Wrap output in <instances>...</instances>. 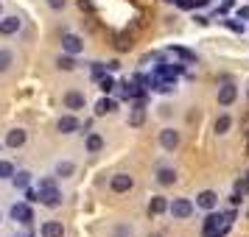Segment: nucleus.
<instances>
[{
  "label": "nucleus",
  "instance_id": "nucleus-25",
  "mask_svg": "<svg viewBox=\"0 0 249 237\" xmlns=\"http://www.w3.org/2000/svg\"><path fill=\"white\" fill-rule=\"evenodd\" d=\"M56 67L59 70H76V59L70 56V53H65V56L56 59Z\"/></svg>",
  "mask_w": 249,
  "mask_h": 237
},
{
  "label": "nucleus",
  "instance_id": "nucleus-28",
  "mask_svg": "<svg viewBox=\"0 0 249 237\" xmlns=\"http://www.w3.org/2000/svg\"><path fill=\"white\" fill-rule=\"evenodd\" d=\"M115 47H118V50H129V47H132V39H129L126 34H118V39H115Z\"/></svg>",
  "mask_w": 249,
  "mask_h": 237
},
{
  "label": "nucleus",
  "instance_id": "nucleus-38",
  "mask_svg": "<svg viewBox=\"0 0 249 237\" xmlns=\"http://www.w3.org/2000/svg\"><path fill=\"white\" fill-rule=\"evenodd\" d=\"M151 237H162V235H151Z\"/></svg>",
  "mask_w": 249,
  "mask_h": 237
},
{
  "label": "nucleus",
  "instance_id": "nucleus-15",
  "mask_svg": "<svg viewBox=\"0 0 249 237\" xmlns=\"http://www.w3.org/2000/svg\"><path fill=\"white\" fill-rule=\"evenodd\" d=\"M73 173H76V165L68 162V159H62V162L53 165V176H56V179H68V176H73Z\"/></svg>",
  "mask_w": 249,
  "mask_h": 237
},
{
  "label": "nucleus",
  "instance_id": "nucleus-14",
  "mask_svg": "<svg viewBox=\"0 0 249 237\" xmlns=\"http://www.w3.org/2000/svg\"><path fill=\"white\" fill-rule=\"evenodd\" d=\"M235 95H238L235 87L227 81V84H221V90H218V95H215V98H218V103H221V106H230V103L235 101Z\"/></svg>",
  "mask_w": 249,
  "mask_h": 237
},
{
  "label": "nucleus",
  "instance_id": "nucleus-30",
  "mask_svg": "<svg viewBox=\"0 0 249 237\" xmlns=\"http://www.w3.org/2000/svg\"><path fill=\"white\" fill-rule=\"evenodd\" d=\"M48 6H51L53 12H59V9H65V6H68V0H48Z\"/></svg>",
  "mask_w": 249,
  "mask_h": 237
},
{
  "label": "nucleus",
  "instance_id": "nucleus-8",
  "mask_svg": "<svg viewBox=\"0 0 249 237\" xmlns=\"http://www.w3.org/2000/svg\"><path fill=\"white\" fill-rule=\"evenodd\" d=\"M160 145L165 148V151L179 148V131H177V128H162V131H160Z\"/></svg>",
  "mask_w": 249,
  "mask_h": 237
},
{
  "label": "nucleus",
  "instance_id": "nucleus-27",
  "mask_svg": "<svg viewBox=\"0 0 249 237\" xmlns=\"http://www.w3.org/2000/svg\"><path fill=\"white\" fill-rule=\"evenodd\" d=\"M171 50H174V53H177V56L179 59H185V62H196V53H191V50H185V47H171Z\"/></svg>",
  "mask_w": 249,
  "mask_h": 237
},
{
  "label": "nucleus",
  "instance_id": "nucleus-4",
  "mask_svg": "<svg viewBox=\"0 0 249 237\" xmlns=\"http://www.w3.org/2000/svg\"><path fill=\"white\" fill-rule=\"evenodd\" d=\"M39 204H42V206H51V209L62 206V190H59L56 184H53V187H42V190H39Z\"/></svg>",
  "mask_w": 249,
  "mask_h": 237
},
{
  "label": "nucleus",
  "instance_id": "nucleus-34",
  "mask_svg": "<svg viewBox=\"0 0 249 237\" xmlns=\"http://www.w3.org/2000/svg\"><path fill=\"white\" fill-rule=\"evenodd\" d=\"M244 179H247V181H249V170H247V173H244Z\"/></svg>",
  "mask_w": 249,
  "mask_h": 237
},
{
  "label": "nucleus",
  "instance_id": "nucleus-39",
  "mask_svg": "<svg viewBox=\"0 0 249 237\" xmlns=\"http://www.w3.org/2000/svg\"><path fill=\"white\" fill-rule=\"evenodd\" d=\"M247 154H249V145H247Z\"/></svg>",
  "mask_w": 249,
  "mask_h": 237
},
{
  "label": "nucleus",
  "instance_id": "nucleus-19",
  "mask_svg": "<svg viewBox=\"0 0 249 237\" xmlns=\"http://www.w3.org/2000/svg\"><path fill=\"white\" fill-rule=\"evenodd\" d=\"M31 179H34V176H31L28 170H17V173L12 176V184L17 187V190H28V184H31Z\"/></svg>",
  "mask_w": 249,
  "mask_h": 237
},
{
  "label": "nucleus",
  "instance_id": "nucleus-22",
  "mask_svg": "<svg viewBox=\"0 0 249 237\" xmlns=\"http://www.w3.org/2000/svg\"><path fill=\"white\" fill-rule=\"evenodd\" d=\"M14 173H17V170H14L12 162H9V159H0V181H12Z\"/></svg>",
  "mask_w": 249,
  "mask_h": 237
},
{
  "label": "nucleus",
  "instance_id": "nucleus-12",
  "mask_svg": "<svg viewBox=\"0 0 249 237\" xmlns=\"http://www.w3.org/2000/svg\"><path fill=\"white\" fill-rule=\"evenodd\" d=\"M154 179H157L162 187H171V184L177 181V170L168 168V165H162V168H157V176H154Z\"/></svg>",
  "mask_w": 249,
  "mask_h": 237
},
{
  "label": "nucleus",
  "instance_id": "nucleus-35",
  "mask_svg": "<svg viewBox=\"0 0 249 237\" xmlns=\"http://www.w3.org/2000/svg\"><path fill=\"white\" fill-rule=\"evenodd\" d=\"M0 17H3V3H0Z\"/></svg>",
  "mask_w": 249,
  "mask_h": 237
},
{
  "label": "nucleus",
  "instance_id": "nucleus-1",
  "mask_svg": "<svg viewBox=\"0 0 249 237\" xmlns=\"http://www.w3.org/2000/svg\"><path fill=\"white\" fill-rule=\"evenodd\" d=\"M232 218H235V212H221V215H215L210 212L207 218H204V226H202V235L204 237H221L230 229V223H232Z\"/></svg>",
  "mask_w": 249,
  "mask_h": 237
},
{
  "label": "nucleus",
  "instance_id": "nucleus-10",
  "mask_svg": "<svg viewBox=\"0 0 249 237\" xmlns=\"http://www.w3.org/2000/svg\"><path fill=\"white\" fill-rule=\"evenodd\" d=\"M56 128L62 131V134H76L81 126H79V120H76L73 114H65V117H59L56 120Z\"/></svg>",
  "mask_w": 249,
  "mask_h": 237
},
{
  "label": "nucleus",
  "instance_id": "nucleus-23",
  "mask_svg": "<svg viewBox=\"0 0 249 237\" xmlns=\"http://www.w3.org/2000/svg\"><path fill=\"white\" fill-rule=\"evenodd\" d=\"M230 126H232V117H230V114H221V117L215 120L213 131H215V134H227V131H230Z\"/></svg>",
  "mask_w": 249,
  "mask_h": 237
},
{
  "label": "nucleus",
  "instance_id": "nucleus-32",
  "mask_svg": "<svg viewBox=\"0 0 249 237\" xmlns=\"http://www.w3.org/2000/svg\"><path fill=\"white\" fill-rule=\"evenodd\" d=\"M238 17H241V20H249V6H244V9H238Z\"/></svg>",
  "mask_w": 249,
  "mask_h": 237
},
{
  "label": "nucleus",
  "instance_id": "nucleus-36",
  "mask_svg": "<svg viewBox=\"0 0 249 237\" xmlns=\"http://www.w3.org/2000/svg\"><path fill=\"white\" fill-rule=\"evenodd\" d=\"M168 3H179V0H168Z\"/></svg>",
  "mask_w": 249,
  "mask_h": 237
},
{
  "label": "nucleus",
  "instance_id": "nucleus-40",
  "mask_svg": "<svg viewBox=\"0 0 249 237\" xmlns=\"http://www.w3.org/2000/svg\"><path fill=\"white\" fill-rule=\"evenodd\" d=\"M247 95H249V90H247Z\"/></svg>",
  "mask_w": 249,
  "mask_h": 237
},
{
  "label": "nucleus",
  "instance_id": "nucleus-13",
  "mask_svg": "<svg viewBox=\"0 0 249 237\" xmlns=\"http://www.w3.org/2000/svg\"><path fill=\"white\" fill-rule=\"evenodd\" d=\"M25 140H28V134H25L23 128H12V131L6 134V145L9 148H23Z\"/></svg>",
  "mask_w": 249,
  "mask_h": 237
},
{
  "label": "nucleus",
  "instance_id": "nucleus-31",
  "mask_svg": "<svg viewBox=\"0 0 249 237\" xmlns=\"http://www.w3.org/2000/svg\"><path fill=\"white\" fill-rule=\"evenodd\" d=\"M79 9H81V12H90V9H92V0H79Z\"/></svg>",
  "mask_w": 249,
  "mask_h": 237
},
{
  "label": "nucleus",
  "instance_id": "nucleus-24",
  "mask_svg": "<svg viewBox=\"0 0 249 237\" xmlns=\"http://www.w3.org/2000/svg\"><path fill=\"white\" fill-rule=\"evenodd\" d=\"M12 64H14V53L6 50V47H0V73H6Z\"/></svg>",
  "mask_w": 249,
  "mask_h": 237
},
{
  "label": "nucleus",
  "instance_id": "nucleus-6",
  "mask_svg": "<svg viewBox=\"0 0 249 237\" xmlns=\"http://www.w3.org/2000/svg\"><path fill=\"white\" fill-rule=\"evenodd\" d=\"M132 187H135V179L129 173H115L112 179H109V190L112 192H129Z\"/></svg>",
  "mask_w": 249,
  "mask_h": 237
},
{
  "label": "nucleus",
  "instance_id": "nucleus-33",
  "mask_svg": "<svg viewBox=\"0 0 249 237\" xmlns=\"http://www.w3.org/2000/svg\"><path fill=\"white\" fill-rule=\"evenodd\" d=\"M244 137L249 140V120H244Z\"/></svg>",
  "mask_w": 249,
  "mask_h": 237
},
{
  "label": "nucleus",
  "instance_id": "nucleus-29",
  "mask_svg": "<svg viewBox=\"0 0 249 237\" xmlns=\"http://www.w3.org/2000/svg\"><path fill=\"white\" fill-rule=\"evenodd\" d=\"M235 192H238V195H247V192H249V181L247 179L235 181Z\"/></svg>",
  "mask_w": 249,
  "mask_h": 237
},
{
  "label": "nucleus",
  "instance_id": "nucleus-26",
  "mask_svg": "<svg viewBox=\"0 0 249 237\" xmlns=\"http://www.w3.org/2000/svg\"><path fill=\"white\" fill-rule=\"evenodd\" d=\"M98 87H101V92H107V95H109L118 84H115V79H109V76H101V79H98Z\"/></svg>",
  "mask_w": 249,
  "mask_h": 237
},
{
  "label": "nucleus",
  "instance_id": "nucleus-18",
  "mask_svg": "<svg viewBox=\"0 0 249 237\" xmlns=\"http://www.w3.org/2000/svg\"><path fill=\"white\" fill-rule=\"evenodd\" d=\"M162 212H168V198L154 195V198L148 201V215H162Z\"/></svg>",
  "mask_w": 249,
  "mask_h": 237
},
{
  "label": "nucleus",
  "instance_id": "nucleus-20",
  "mask_svg": "<svg viewBox=\"0 0 249 237\" xmlns=\"http://www.w3.org/2000/svg\"><path fill=\"white\" fill-rule=\"evenodd\" d=\"M115 109H118V103H115L112 98H101V101L95 103V114H98V117H104V114L115 112Z\"/></svg>",
  "mask_w": 249,
  "mask_h": 237
},
{
  "label": "nucleus",
  "instance_id": "nucleus-5",
  "mask_svg": "<svg viewBox=\"0 0 249 237\" xmlns=\"http://www.w3.org/2000/svg\"><path fill=\"white\" fill-rule=\"evenodd\" d=\"M168 212L174 215V218H177V221H185V218H191L193 215V204L188 201V198H174V201L168 204Z\"/></svg>",
  "mask_w": 249,
  "mask_h": 237
},
{
  "label": "nucleus",
  "instance_id": "nucleus-21",
  "mask_svg": "<svg viewBox=\"0 0 249 237\" xmlns=\"http://www.w3.org/2000/svg\"><path fill=\"white\" fill-rule=\"evenodd\" d=\"M84 148L90 151V154H98L104 148V137L101 134H87V142H84Z\"/></svg>",
  "mask_w": 249,
  "mask_h": 237
},
{
  "label": "nucleus",
  "instance_id": "nucleus-3",
  "mask_svg": "<svg viewBox=\"0 0 249 237\" xmlns=\"http://www.w3.org/2000/svg\"><path fill=\"white\" fill-rule=\"evenodd\" d=\"M20 28H23V17H17V14H3L0 17V36H14Z\"/></svg>",
  "mask_w": 249,
  "mask_h": 237
},
{
  "label": "nucleus",
  "instance_id": "nucleus-37",
  "mask_svg": "<svg viewBox=\"0 0 249 237\" xmlns=\"http://www.w3.org/2000/svg\"><path fill=\"white\" fill-rule=\"evenodd\" d=\"M0 223H3V212H0Z\"/></svg>",
  "mask_w": 249,
  "mask_h": 237
},
{
  "label": "nucleus",
  "instance_id": "nucleus-2",
  "mask_svg": "<svg viewBox=\"0 0 249 237\" xmlns=\"http://www.w3.org/2000/svg\"><path fill=\"white\" fill-rule=\"evenodd\" d=\"M9 218H12L14 223H20V226H28L31 221H34V209H31V204L28 201H20V204H12L9 206Z\"/></svg>",
  "mask_w": 249,
  "mask_h": 237
},
{
  "label": "nucleus",
  "instance_id": "nucleus-11",
  "mask_svg": "<svg viewBox=\"0 0 249 237\" xmlns=\"http://www.w3.org/2000/svg\"><path fill=\"white\" fill-rule=\"evenodd\" d=\"M39 235L42 237H65V226L59 223V221H45L42 229H39Z\"/></svg>",
  "mask_w": 249,
  "mask_h": 237
},
{
  "label": "nucleus",
  "instance_id": "nucleus-16",
  "mask_svg": "<svg viewBox=\"0 0 249 237\" xmlns=\"http://www.w3.org/2000/svg\"><path fill=\"white\" fill-rule=\"evenodd\" d=\"M84 103H87V98H84L81 92H68V95H65V106H68L70 112H76V109H84Z\"/></svg>",
  "mask_w": 249,
  "mask_h": 237
},
{
  "label": "nucleus",
  "instance_id": "nucleus-9",
  "mask_svg": "<svg viewBox=\"0 0 249 237\" xmlns=\"http://www.w3.org/2000/svg\"><path fill=\"white\" fill-rule=\"evenodd\" d=\"M215 204H218V195H215L213 190H202L199 195H196V206H199V209H204V212L215 209Z\"/></svg>",
  "mask_w": 249,
  "mask_h": 237
},
{
  "label": "nucleus",
  "instance_id": "nucleus-17",
  "mask_svg": "<svg viewBox=\"0 0 249 237\" xmlns=\"http://www.w3.org/2000/svg\"><path fill=\"white\" fill-rule=\"evenodd\" d=\"M143 123H146V109H143V103H137L135 109L129 112V126L132 128H140Z\"/></svg>",
  "mask_w": 249,
  "mask_h": 237
},
{
  "label": "nucleus",
  "instance_id": "nucleus-7",
  "mask_svg": "<svg viewBox=\"0 0 249 237\" xmlns=\"http://www.w3.org/2000/svg\"><path fill=\"white\" fill-rule=\"evenodd\" d=\"M62 50H65V53H70V56H79L81 50H84V42H81V36L65 34V36H62Z\"/></svg>",
  "mask_w": 249,
  "mask_h": 237
}]
</instances>
